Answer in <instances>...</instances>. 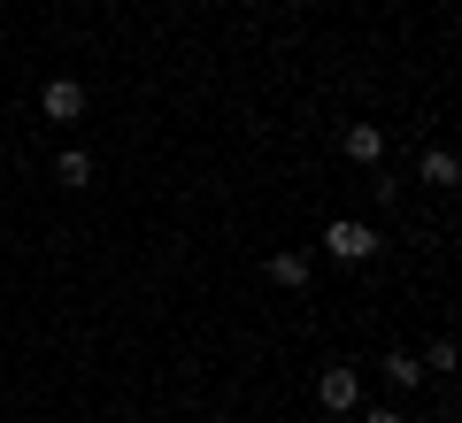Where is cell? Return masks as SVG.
I'll return each mask as SVG.
<instances>
[{"label": "cell", "instance_id": "1", "mask_svg": "<svg viewBox=\"0 0 462 423\" xmlns=\"http://www.w3.org/2000/svg\"><path fill=\"white\" fill-rule=\"evenodd\" d=\"M316 400H324L331 416H355V408H363V370H346V362H331V370L316 377Z\"/></svg>", "mask_w": 462, "mask_h": 423}, {"label": "cell", "instance_id": "3", "mask_svg": "<svg viewBox=\"0 0 462 423\" xmlns=\"http://www.w3.org/2000/svg\"><path fill=\"white\" fill-rule=\"evenodd\" d=\"M324 246H331L339 262H370V254H378V231H370V224H355V216H339V224L324 231Z\"/></svg>", "mask_w": 462, "mask_h": 423}, {"label": "cell", "instance_id": "4", "mask_svg": "<svg viewBox=\"0 0 462 423\" xmlns=\"http://www.w3.org/2000/svg\"><path fill=\"white\" fill-rule=\"evenodd\" d=\"M339 154H346L355 170H378V162H385V131H378V124H346V131H339Z\"/></svg>", "mask_w": 462, "mask_h": 423}, {"label": "cell", "instance_id": "9", "mask_svg": "<svg viewBox=\"0 0 462 423\" xmlns=\"http://www.w3.org/2000/svg\"><path fill=\"white\" fill-rule=\"evenodd\" d=\"M439 370H455V339H431L424 346V377H439Z\"/></svg>", "mask_w": 462, "mask_h": 423}, {"label": "cell", "instance_id": "2", "mask_svg": "<svg viewBox=\"0 0 462 423\" xmlns=\"http://www.w3.org/2000/svg\"><path fill=\"white\" fill-rule=\"evenodd\" d=\"M39 115H47V124H78L85 115V85L78 78H47L39 85Z\"/></svg>", "mask_w": 462, "mask_h": 423}, {"label": "cell", "instance_id": "7", "mask_svg": "<svg viewBox=\"0 0 462 423\" xmlns=\"http://www.w3.org/2000/svg\"><path fill=\"white\" fill-rule=\"evenodd\" d=\"M270 277L293 285V293H309V254H270Z\"/></svg>", "mask_w": 462, "mask_h": 423}, {"label": "cell", "instance_id": "8", "mask_svg": "<svg viewBox=\"0 0 462 423\" xmlns=\"http://www.w3.org/2000/svg\"><path fill=\"white\" fill-rule=\"evenodd\" d=\"M455 178H462V162H455L447 147H431V154H424V185H455Z\"/></svg>", "mask_w": 462, "mask_h": 423}, {"label": "cell", "instance_id": "10", "mask_svg": "<svg viewBox=\"0 0 462 423\" xmlns=\"http://www.w3.org/2000/svg\"><path fill=\"white\" fill-rule=\"evenodd\" d=\"M363 423H409V416H401V408H370Z\"/></svg>", "mask_w": 462, "mask_h": 423}, {"label": "cell", "instance_id": "6", "mask_svg": "<svg viewBox=\"0 0 462 423\" xmlns=\"http://www.w3.org/2000/svg\"><path fill=\"white\" fill-rule=\"evenodd\" d=\"M385 385H393V392H416V385H424V362H416V354H385Z\"/></svg>", "mask_w": 462, "mask_h": 423}, {"label": "cell", "instance_id": "5", "mask_svg": "<svg viewBox=\"0 0 462 423\" xmlns=\"http://www.w3.org/2000/svg\"><path fill=\"white\" fill-rule=\"evenodd\" d=\"M54 178H62L69 193H78V185H93V154H85V147H69V154H54Z\"/></svg>", "mask_w": 462, "mask_h": 423}]
</instances>
